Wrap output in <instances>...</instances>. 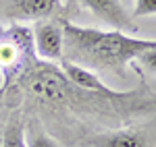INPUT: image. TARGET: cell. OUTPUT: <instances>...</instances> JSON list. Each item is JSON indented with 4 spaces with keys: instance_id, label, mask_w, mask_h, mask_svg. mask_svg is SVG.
<instances>
[{
    "instance_id": "3",
    "label": "cell",
    "mask_w": 156,
    "mask_h": 147,
    "mask_svg": "<svg viewBox=\"0 0 156 147\" xmlns=\"http://www.w3.org/2000/svg\"><path fill=\"white\" fill-rule=\"evenodd\" d=\"M34 48H36V56L40 60H46V62L62 60V48H65L62 19L36 21V27H34Z\"/></svg>"
},
{
    "instance_id": "5",
    "label": "cell",
    "mask_w": 156,
    "mask_h": 147,
    "mask_svg": "<svg viewBox=\"0 0 156 147\" xmlns=\"http://www.w3.org/2000/svg\"><path fill=\"white\" fill-rule=\"evenodd\" d=\"M77 2L83 8H87L94 17H98L102 23L110 25L119 31H137V25L133 23L123 0H77Z\"/></svg>"
},
{
    "instance_id": "2",
    "label": "cell",
    "mask_w": 156,
    "mask_h": 147,
    "mask_svg": "<svg viewBox=\"0 0 156 147\" xmlns=\"http://www.w3.org/2000/svg\"><path fill=\"white\" fill-rule=\"evenodd\" d=\"M65 48L62 60L75 62L94 73H112L123 77L127 64H133L146 50H156V39L133 37L125 31H102L81 27L62 17Z\"/></svg>"
},
{
    "instance_id": "10",
    "label": "cell",
    "mask_w": 156,
    "mask_h": 147,
    "mask_svg": "<svg viewBox=\"0 0 156 147\" xmlns=\"http://www.w3.org/2000/svg\"><path fill=\"white\" fill-rule=\"evenodd\" d=\"M133 12L131 17H150L156 15V0H131Z\"/></svg>"
},
{
    "instance_id": "1",
    "label": "cell",
    "mask_w": 156,
    "mask_h": 147,
    "mask_svg": "<svg viewBox=\"0 0 156 147\" xmlns=\"http://www.w3.org/2000/svg\"><path fill=\"white\" fill-rule=\"evenodd\" d=\"M140 83L129 91H90L71 83L54 62L36 60L27 66L6 98L15 89H21L29 98L44 104L46 108L69 114L75 120H96L110 126H121L156 112V93L148 87L142 66H135Z\"/></svg>"
},
{
    "instance_id": "14",
    "label": "cell",
    "mask_w": 156,
    "mask_h": 147,
    "mask_svg": "<svg viewBox=\"0 0 156 147\" xmlns=\"http://www.w3.org/2000/svg\"><path fill=\"white\" fill-rule=\"evenodd\" d=\"M0 141H2V131H0Z\"/></svg>"
},
{
    "instance_id": "7",
    "label": "cell",
    "mask_w": 156,
    "mask_h": 147,
    "mask_svg": "<svg viewBox=\"0 0 156 147\" xmlns=\"http://www.w3.org/2000/svg\"><path fill=\"white\" fill-rule=\"evenodd\" d=\"M60 71L65 73V77L75 83L77 87L81 89H90V91H112V87H108L98 73L85 68V66H79L75 62H69V60H60Z\"/></svg>"
},
{
    "instance_id": "9",
    "label": "cell",
    "mask_w": 156,
    "mask_h": 147,
    "mask_svg": "<svg viewBox=\"0 0 156 147\" xmlns=\"http://www.w3.org/2000/svg\"><path fill=\"white\" fill-rule=\"evenodd\" d=\"M27 147H60V143L52 135L44 131V126H40L37 120L27 122V133H25Z\"/></svg>"
},
{
    "instance_id": "11",
    "label": "cell",
    "mask_w": 156,
    "mask_h": 147,
    "mask_svg": "<svg viewBox=\"0 0 156 147\" xmlns=\"http://www.w3.org/2000/svg\"><path fill=\"white\" fill-rule=\"evenodd\" d=\"M135 60L140 62L146 71H150V73L156 75V50H146L144 54H140Z\"/></svg>"
},
{
    "instance_id": "12",
    "label": "cell",
    "mask_w": 156,
    "mask_h": 147,
    "mask_svg": "<svg viewBox=\"0 0 156 147\" xmlns=\"http://www.w3.org/2000/svg\"><path fill=\"white\" fill-rule=\"evenodd\" d=\"M4 33H6V27H2V25H0V37L4 35Z\"/></svg>"
},
{
    "instance_id": "4",
    "label": "cell",
    "mask_w": 156,
    "mask_h": 147,
    "mask_svg": "<svg viewBox=\"0 0 156 147\" xmlns=\"http://www.w3.org/2000/svg\"><path fill=\"white\" fill-rule=\"evenodd\" d=\"M6 17L12 21L62 19V0H11Z\"/></svg>"
},
{
    "instance_id": "8",
    "label": "cell",
    "mask_w": 156,
    "mask_h": 147,
    "mask_svg": "<svg viewBox=\"0 0 156 147\" xmlns=\"http://www.w3.org/2000/svg\"><path fill=\"white\" fill-rule=\"evenodd\" d=\"M0 147H27L25 141V120L21 114H15L2 131Z\"/></svg>"
},
{
    "instance_id": "6",
    "label": "cell",
    "mask_w": 156,
    "mask_h": 147,
    "mask_svg": "<svg viewBox=\"0 0 156 147\" xmlns=\"http://www.w3.org/2000/svg\"><path fill=\"white\" fill-rule=\"evenodd\" d=\"M85 143L90 147H148V137L142 129L121 126L87 135Z\"/></svg>"
},
{
    "instance_id": "13",
    "label": "cell",
    "mask_w": 156,
    "mask_h": 147,
    "mask_svg": "<svg viewBox=\"0 0 156 147\" xmlns=\"http://www.w3.org/2000/svg\"><path fill=\"white\" fill-rule=\"evenodd\" d=\"M127 2H131V0H123V4H127Z\"/></svg>"
}]
</instances>
